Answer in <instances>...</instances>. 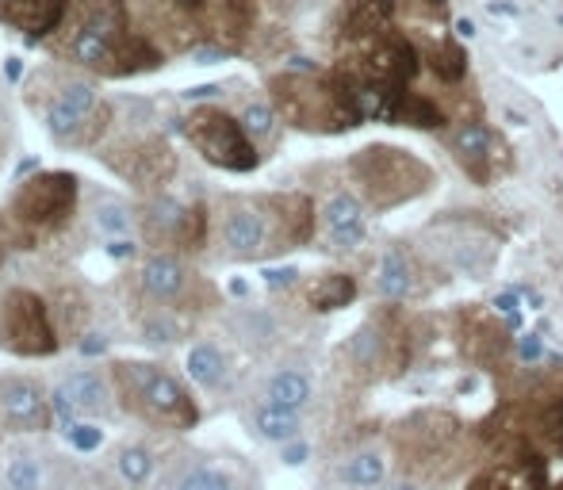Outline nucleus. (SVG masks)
I'll return each mask as SVG.
<instances>
[{"label":"nucleus","instance_id":"1","mask_svg":"<svg viewBox=\"0 0 563 490\" xmlns=\"http://www.w3.org/2000/svg\"><path fill=\"white\" fill-rule=\"evenodd\" d=\"M349 172H353L356 188H361V200L368 203L372 211H395L407 208V203L422 200L433 188V169L415 157L410 149L399 146H364L361 154H353L349 162Z\"/></svg>","mask_w":563,"mask_h":490},{"label":"nucleus","instance_id":"2","mask_svg":"<svg viewBox=\"0 0 563 490\" xmlns=\"http://www.w3.org/2000/svg\"><path fill=\"white\" fill-rule=\"evenodd\" d=\"M460 437H464V425L445 410H418L395 433V453H399V464L410 479H430L433 483L438 479L433 460L438 456H456Z\"/></svg>","mask_w":563,"mask_h":490},{"label":"nucleus","instance_id":"3","mask_svg":"<svg viewBox=\"0 0 563 490\" xmlns=\"http://www.w3.org/2000/svg\"><path fill=\"white\" fill-rule=\"evenodd\" d=\"M119 379H123L126 394L142 407V414L157 417L165 425L188 430L196 425V407L188 391L157 365H119Z\"/></svg>","mask_w":563,"mask_h":490},{"label":"nucleus","instance_id":"4","mask_svg":"<svg viewBox=\"0 0 563 490\" xmlns=\"http://www.w3.org/2000/svg\"><path fill=\"white\" fill-rule=\"evenodd\" d=\"M188 138H192V146L200 149L203 157H208L211 165H219V169H230V172H250L257 169V146H253V138L245 134L242 120H234V115L227 112H196L192 120H188Z\"/></svg>","mask_w":563,"mask_h":490},{"label":"nucleus","instance_id":"5","mask_svg":"<svg viewBox=\"0 0 563 490\" xmlns=\"http://www.w3.org/2000/svg\"><path fill=\"white\" fill-rule=\"evenodd\" d=\"M356 46H361V58H356L345 74L368 77V81L391 85V89H407V85L418 77V69H422L418 46L410 43L407 35H399L395 27L376 38H368V43H356Z\"/></svg>","mask_w":563,"mask_h":490},{"label":"nucleus","instance_id":"6","mask_svg":"<svg viewBox=\"0 0 563 490\" xmlns=\"http://www.w3.org/2000/svg\"><path fill=\"white\" fill-rule=\"evenodd\" d=\"M0 330H4L8 349L23 353V357H46V353L58 349V337H54L46 303L38 296H31V291H12V296L4 299Z\"/></svg>","mask_w":563,"mask_h":490},{"label":"nucleus","instance_id":"7","mask_svg":"<svg viewBox=\"0 0 563 490\" xmlns=\"http://www.w3.org/2000/svg\"><path fill=\"white\" fill-rule=\"evenodd\" d=\"M119 43H123V8H119V0H89L74 38H69V54L81 66H104Z\"/></svg>","mask_w":563,"mask_h":490},{"label":"nucleus","instance_id":"8","mask_svg":"<svg viewBox=\"0 0 563 490\" xmlns=\"http://www.w3.org/2000/svg\"><path fill=\"white\" fill-rule=\"evenodd\" d=\"M74 203H77V180L69 172H43V177H31L15 192L12 211L23 223L54 226L74 211Z\"/></svg>","mask_w":563,"mask_h":490},{"label":"nucleus","instance_id":"9","mask_svg":"<svg viewBox=\"0 0 563 490\" xmlns=\"http://www.w3.org/2000/svg\"><path fill=\"white\" fill-rule=\"evenodd\" d=\"M449 149L460 162V169L475 180V185H490L498 172V154H495V134L487 123L464 120L456 123V131L449 134Z\"/></svg>","mask_w":563,"mask_h":490},{"label":"nucleus","instance_id":"10","mask_svg":"<svg viewBox=\"0 0 563 490\" xmlns=\"http://www.w3.org/2000/svg\"><path fill=\"white\" fill-rule=\"evenodd\" d=\"M0 422L12 433H38L51 422L46 394L27 379H0Z\"/></svg>","mask_w":563,"mask_h":490},{"label":"nucleus","instance_id":"11","mask_svg":"<svg viewBox=\"0 0 563 490\" xmlns=\"http://www.w3.org/2000/svg\"><path fill=\"white\" fill-rule=\"evenodd\" d=\"M223 245H227V253L230 257H238V260H253V257H261V253L268 249V223H265V215H261L253 203H234V208L227 211V219H223Z\"/></svg>","mask_w":563,"mask_h":490},{"label":"nucleus","instance_id":"12","mask_svg":"<svg viewBox=\"0 0 563 490\" xmlns=\"http://www.w3.org/2000/svg\"><path fill=\"white\" fill-rule=\"evenodd\" d=\"M322 231L338 253L356 249L364 242V200L353 192H334L322 208Z\"/></svg>","mask_w":563,"mask_h":490},{"label":"nucleus","instance_id":"13","mask_svg":"<svg viewBox=\"0 0 563 490\" xmlns=\"http://www.w3.org/2000/svg\"><path fill=\"white\" fill-rule=\"evenodd\" d=\"M395 0H345L341 4V35L345 43H368V38L391 31Z\"/></svg>","mask_w":563,"mask_h":490},{"label":"nucleus","instance_id":"14","mask_svg":"<svg viewBox=\"0 0 563 490\" xmlns=\"http://www.w3.org/2000/svg\"><path fill=\"white\" fill-rule=\"evenodd\" d=\"M415 280H418V268H415V260H410V253L402 249V245H391V249L379 257L372 288H376V296L387 299V303H407V299L415 296Z\"/></svg>","mask_w":563,"mask_h":490},{"label":"nucleus","instance_id":"15","mask_svg":"<svg viewBox=\"0 0 563 490\" xmlns=\"http://www.w3.org/2000/svg\"><path fill=\"white\" fill-rule=\"evenodd\" d=\"M92 108H97V89H92V85H69V89L51 104V112H46V126H51L54 138L66 142L81 131Z\"/></svg>","mask_w":563,"mask_h":490},{"label":"nucleus","instance_id":"16","mask_svg":"<svg viewBox=\"0 0 563 490\" xmlns=\"http://www.w3.org/2000/svg\"><path fill=\"white\" fill-rule=\"evenodd\" d=\"M69 0H0V15H4L12 27L31 31V35H46V31L58 27L62 12H66Z\"/></svg>","mask_w":563,"mask_h":490},{"label":"nucleus","instance_id":"17","mask_svg":"<svg viewBox=\"0 0 563 490\" xmlns=\"http://www.w3.org/2000/svg\"><path fill=\"white\" fill-rule=\"evenodd\" d=\"M276 223H280V245L284 249H296L307 245L314 234V203L307 196H276Z\"/></svg>","mask_w":563,"mask_h":490},{"label":"nucleus","instance_id":"18","mask_svg":"<svg viewBox=\"0 0 563 490\" xmlns=\"http://www.w3.org/2000/svg\"><path fill=\"white\" fill-rule=\"evenodd\" d=\"M314 394V383L307 371L299 368H280L276 376H268L265 383V402L276 410H291V414H303L307 402H311Z\"/></svg>","mask_w":563,"mask_h":490},{"label":"nucleus","instance_id":"19","mask_svg":"<svg viewBox=\"0 0 563 490\" xmlns=\"http://www.w3.org/2000/svg\"><path fill=\"white\" fill-rule=\"evenodd\" d=\"M142 288H146V296L162 299V303H173V299L185 296L188 268L180 265L177 257H150L146 265H142Z\"/></svg>","mask_w":563,"mask_h":490},{"label":"nucleus","instance_id":"20","mask_svg":"<svg viewBox=\"0 0 563 490\" xmlns=\"http://www.w3.org/2000/svg\"><path fill=\"white\" fill-rule=\"evenodd\" d=\"M66 391L74 394L77 410L85 417H108L112 414V391H108L104 376L97 368H77L74 376L66 379Z\"/></svg>","mask_w":563,"mask_h":490},{"label":"nucleus","instance_id":"21","mask_svg":"<svg viewBox=\"0 0 563 490\" xmlns=\"http://www.w3.org/2000/svg\"><path fill=\"white\" fill-rule=\"evenodd\" d=\"M395 123L399 126H415V131H441L445 126V112L433 97L415 89L399 92V108H395Z\"/></svg>","mask_w":563,"mask_h":490},{"label":"nucleus","instance_id":"22","mask_svg":"<svg viewBox=\"0 0 563 490\" xmlns=\"http://www.w3.org/2000/svg\"><path fill=\"white\" fill-rule=\"evenodd\" d=\"M338 479L353 490H376V487H384V479H387V460L376 448H364V453H353L341 464Z\"/></svg>","mask_w":563,"mask_h":490},{"label":"nucleus","instance_id":"23","mask_svg":"<svg viewBox=\"0 0 563 490\" xmlns=\"http://www.w3.org/2000/svg\"><path fill=\"white\" fill-rule=\"evenodd\" d=\"M353 299H356V280L349 272H327L307 288V303L322 314L341 311V307H349Z\"/></svg>","mask_w":563,"mask_h":490},{"label":"nucleus","instance_id":"24","mask_svg":"<svg viewBox=\"0 0 563 490\" xmlns=\"http://www.w3.org/2000/svg\"><path fill=\"white\" fill-rule=\"evenodd\" d=\"M544 487V464L529 471V464L521 468H490L467 483V490H537Z\"/></svg>","mask_w":563,"mask_h":490},{"label":"nucleus","instance_id":"25","mask_svg":"<svg viewBox=\"0 0 563 490\" xmlns=\"http://www.w3.org/2000/svg\"><path fill=\"white\" fill-rule=\"evenodd\" d=\"M185 368H188V376H192L200 387H208V391H216V387L227 379V357H223V349L211 342L192 345L185 357Z\"/></svg>","mask_w":563,"mask_h":490},{"label":"nucleus","instance_id":"26","mask_svg":"<svg viewBox=\"0 0 563 490\" xmlns=\"http://www.w3.org/2000/svg\"><path fill=\"white\" fill-rule=\"evenodd\" d=\"M253 430L261 433L265 441H273V445H288V441H299V414H291V410H276V407H261L257 414H253Z\"/></svg>","mask_w":563,"mask_h":490},{"label":"nucleus","instance_id":"27","mask_svg":"<svg viewBox=\"0 0 563 490\" xmlns=\"http://www.w3.org/2000/svg\"><path fill=\"white\" fill-rule=\"evenodd\" d=\"M430 69H433V77H438L441 85H460L467 77V54H464V46L452 43V38L438 43L430 51Z\"/></svg>","mask_w":563,"mask_h":490},{"label":"nucleus","instance_id":"28","mask_svg":"<svg viewBox=\"0 0 563 490\" xmlns=\"http://www.w3.org/2000/svg\"><path fill=\"white\" fill-rule=\"evenodd\" d=\"M43 483H46V471H43V464H38V456H31V453L8 456V464H4L8 490H43Z\"/></svg>","mask_w":563,"mask_h":490},{"label":"nucleus","instance_id":"29","mask_svg":"<svg viewBox=\"0 0 563 490\" xmlns=\"http://www.w3.org/2000/svg\"><path fill=\"white\" fill-rule=\"evenodd\" d=\"M108 62H112V66H108L112 74H134V69H154L162 58H157V54L150 51V46L142 43V38H126L123 35V43L115 46L112 58H108Z\"/></svg>","mask_w":563,"mask_h":490},{"label":"nucleus","instance_id":"30","mask_svg":"<svg viewBox=\"0 0 563 490\" xmlns=\"http://www.w3.org/2000/svg\"><path fill=\"white\" fill-rule=\"evenodd\" d=\"M115 468L131 487H146L150 476H154V456H150L146 448H139V445H126V448H119Z\"/></svg>","mask_w":563,"mask_h":490},{"label":"nucleus","instance_id":"31","mask_svg":"<svg viewBox=\"0 0 563 490\" xmlns=\"http://www.w3.org/2000/svg\"><path fill=\"white\" fill-rule=\"evenodd\" d=\"M177 490H234V479L219 468H192L177 483Z\"/></svg>","mask_w":563,"mask_h":490},{"label":"nucleus","instance_id":"32","mask_svg":"<svg viewBox=\"0 0 563 490\" xmlns=\"http://www.w3.org/2000/svg\"><path fill=\"white\" fill-rule=\"evenodd\" d=\"M51 414H54V425H58L62 433H69L77 425V417H81V410H77V402H74V394L66 391V383H58L54 387V394H51Z\"/></svg>","mask_w":563,"mask_h":490},{"label":"nucleus","instance_id":"33","mask_svg":"<svg viewBox=\"0 0 563 490\" xmlns=\"http://www.w3.org/2000/svg\"><path fill=\"white\" fill-rule=\"evenodd\" d=\"M242 126H245V134H250V138H268V134H273V126H276L273 108H268V104H250L242 112Z\"/></svg>","mask_w":563,"mask_h":490},{"label":"nucleus","instance_id":"34","mask_svg":"<svg viewBox=\"0 0 563 490\" xmlns=\"http://www.w3.org/2000/svg\"><path fill=\"white\" fill-rule=\"evenodd\" d=\"M97 226L108 234H126L131 231V211H126V203H100L97 208Z\"/></svg>","mask_w":563,"mask_h":490},{"label":"nucleus","instance_id":"35","mask_svg":"<svg viewBox=\"0 0 563 490\" xmlns=\"http://www.w3.org/2000/svg\"><path fill=\"white\" fill-rule=\"evenodd\" d=\"M541 430H544V437H549V445L563 456V399H556L541 414Z\"/></svg>","mask_w":563,"mask_h":490},{"label":"nucleus","instance_id":"36","mask_svg":"<svg viewBox=\"0 0 563 490\" xmlns=\"http://www.w3.org/2000/svg\"><path fill=\"white\" fill-rule=\"evenodd\" d=\"M66 437H69V445L81 448V453H92V448L100 445V430H97V425H85V422H77Z\"/></svg>","mask_w":563,"mask_h":490},{"label":"nucleus","instance_id":"37","mask_svg":"<svg viewBox=\"0 0 563 490\" xmlns=\"http://www.w3.org/2000/svg\"><path fill=\"white\" fill-rule=\"evenodd\" d=\"M541 353H544V345H541V337H537V334L518 337V357L521 360H541Z\"/></svg>","mask_w":563,"mask_h":490},{"label":"nucleus","instance_id":"38","mask_svg":"<svg viewBox=\"0 0 563 490\" xmlns=\"http://www.w3.org/2000/svg\"><path fill=\"white\" fill-rule=\"evenodd\" d=\"M307 453H311V448H307L303 441H288V445H284V464H291V468H299V464L307 460Z\"/></svg>","mask_w":563,"mask_h":490},{"label":"nucleus","instance_id":"39","mask_svg":"<svg viewBox=\"0 0 563 490\" xmlns=\"http://www.w3.org/2000/svg\"><path fill=\"white\" fill-rule=\"evenodd\" d=\"M146 342H154V345L173 342V326H165V322H146Z\"/></svg>","mask_w":563,"mask_h":490},{"label":"nucleus","instance_id":"40","mask_svg":"<svg viewBox=\"0 0 563 490\" xmlns=\"http://www.w3.org/2000/svg\"><path fill=\"white\" fill-rule=\"evenodd\" d=\"M296 280V272H291V268H284V272H268V283H273V288H280V283H291Z\"/></svg>","mask_w":563,"mask_h":490},{"label":"nucleus","instance_id":"41","mask_svg":"<svg viewBox=\"0 0 563 490\" xmlns=\"http://www.w3.org/2000/svg\"><path fill=\"white\" fill-rule=\"evenodd\" d=\"M126 253H131V245H126V242L112 245V257H126Z\"/></svg>","mask_w":563,"mask_h":490},{"label":"nucleus","instance_id":"42","mask_svg":"<svg viewBox=\"0 0 563 490\" xmlns=\"http://www.w3.org/2000/svg\"><path fill=\"white\" fill-rule=\"evenodd\" d=\"M180 4H185V8H200L203 0H180Z\"/></svg>","mask_w":563,"mask_h":490},{"label":"nucleus","instance_id":"43","mask_svg":"<svg viewBox=\"0 0 563 490\" xmlns=\"http://www.w3.org/2000/svg\"><path fill=\"white\" fill-rule=\"evenodd\" d=\"M395 490H418L415 483H399V487H395Z\"/></svg>","mask_w":563,"mask_h":490},{"label":"nucleus","instance_id":"44","mask_svg":"<svg viewBox=\"0 0 563 490\" xmlns=\"http://www.w3.org/2000/svg\"><path fill=\"white\" fill-rule=\"evenodd\" d=\"M0 260H4V249H0Z\"/></svg>","mask_w":563,"mask_h":490},{"label":"nucleus","instance_id":"45","mask_svg":"<svg viewBox=\"0 0 563 490\" xmlns=\"http://www.w3.org/2000/svg\"><path fill=\"white\" fill-rule=\"evenodd\" d=\"M430 4H441V0H430Z\"/></svg>","mask_w":563,"mask_h":490},{"label":"nucleus","instance_id":"46","mask_svg":"<svg viewBox=\"0 0 563 490\" xmlns=\"http://www.w3.org/2000/svg\"><path fill=\"white\" fill-rule=\"evenodd\" d=\"M560 490H563V487H560Z\"/></svg>","mask_w":563,"mask_h":490}]
</instances>
